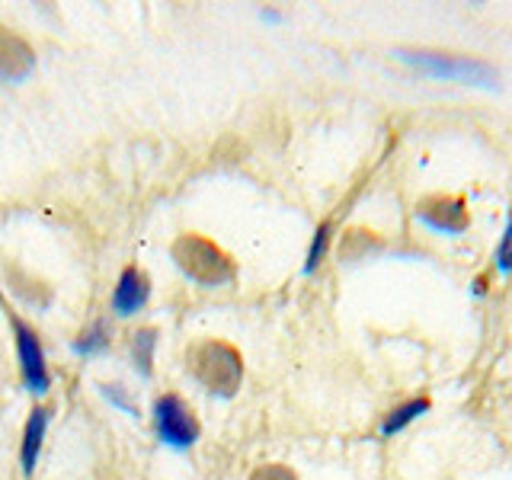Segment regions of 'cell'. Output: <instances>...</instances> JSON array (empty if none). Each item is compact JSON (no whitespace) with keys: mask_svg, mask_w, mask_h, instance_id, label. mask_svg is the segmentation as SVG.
<instances>
[{"mask_svg":"<svg viewBox=\"0 0 512 480\" xmlns=\"http://www.w3.org/2000/svg\"><path fill=\"white\" fill-rule=\"evenodd\" d=\"M154 429H157L160 442L170 448H189L202 432L192 407L176 394H160L154 400Z\"/></svg>","mask_w":512,"mask_h":480,"instance_id":"3","label":"cell"},{"mask_svg":"<svg viewBox=\"0 0 512 480\" xmlns=\"http://www.w3.org/2000/svg\"><path fill=\"white\" fill-rule=\"evenodd\" d=\"M429 410V400H410V404H404V407H397L388 420H384V436H391V432H397V429H404L410 420H416L420 413H426Z\"/></svg>","mask_w":512,"mask_h":480,"instance_id":"13","label":"cell"},{"mask_svg":"<svg viewBox=\"0 0 512 480\" xmlns=\"http://www.w3.org/2000/svg\"><path fill=\"white\" fill-rule=\"evenodd\" d=\"M7 285H10V292L16 298L32 304V308H48V304H52V288H48L42 279L29 276V272L20 269V266H10L7 269Z\"/></svg>","mask_w":512,"mask_h":480,"instance_id":"10","label":"cell"},{"mask_svg":"<svg viewBox=\"0 0 512 480\" xmlns=\"http://www.w3.org/2000/svg\"><path fill=\"white\" fill-rule=\"evenodd\" d=\"M496 263H500V269H512V221H509V228L503 234L500 250H496Z\"/></svg>","mask_w":512,"mask_h":480,"instance_id":"17","label":"cell"},{"mask_svg":"<svg viewBox=\"0 0 512 480\" xmlns=\"http://www.w3.org/2000/svg\"><path fill=\"white\" fill-rule=\"evenodd\" d=\"M148 298H151V279L144 276V269L125 266L116 282V292H112V311L119 317H132L148 304Z\"/></svg>","mask_w":512,"mask_h":480,"instance_id":"8","label":"cell"},{"mask_svg":"<svg viewBox=\"0 0 512 480\" xmlns=\"http://www.w3.org/2000/svg\"><path fill=\"white\" fill-rule=\"evenodd\" d=\"M0 304H4V298H0Z\"/></svg>","mask_w":512,"mask_h":480,"instance_id":"18","label":"cell"},{"mask_svg":"<svg viewBox=\"0 0 512 480\" xmlns=\"http://www.w3.org/2000/svg\"><path fill=\"white\" fill-rule=\"evenodd\" d=\"M189 368L208 394L234 397L244 381V359L224 340H202L189 349Z\"/></svg>","mask_w":512,"mask_h":480,"instance_id":"1","label":"cell"},{"mask_svg":"<svg viewBox=\"0 0 512 480\" xmlns=\"http://www.w3.org/2000/svg\"><path fill=\"white\" fill-rule=\"evenodd\" d=\"M327 244H330V224L324 221V224L317 228V234H314V244H311V250H308V263H304V269L314 272V269L320 266V260H324V253H327Z\"/></svg>","mask_w":512,"mask_h":480,"instance_id":"14","label":"cell"},{"mask_svg":"<svg viewBox=\"0 0 512 480\" xmlns=\"http://www.w3.org/2000/svg\"><path fill=\"white\" fill-rule=\"evenodd\" d=\"M250 480H298V474L292 468H285V464H260Z\"/></svg>","mask_w":512,"mask_h":480,"instance_id":"16","label":"cell"},{"mask_svg":"<svg viewBox=\"0 0 512 480\" xmlns=\"http://www.w3.org/2000/svg\"><path fill=\"white\" fill-rule=\"evenodd\" d=\"M7 308V304H4ZM10 327H13V336H16V359H20V372H23V384L29 394H45L52 378H48V365H45V349H42V340L39 333L32 330L26 320L16 317V311H4Z\"/></svg>","mask_w":512,"mask_h":480,"instance_id":"4","label":"cell"},{"mask_svg":"<svg viewBox=\"0 0 512 480\" xmlns=\"http://www.w3.org/2000/svg\"><path fill=\"white\" fill-rule=\"evenodd\" d=\"M109 346V324L106 320H93V324L74 340V352L77 356H96Z\"/></svg>","mask_w":512,"mask_h":480,"instance_id":"12","label":"cell"},{"mask_svg":"<svg viewBox=\"0 0 512 480\" xmlns=\"http://www.w3.org/2000/svg\"><path fill=\"white\" fill-rule=\"evenodd\" d=\"M416 212H420V218L429 224V228L445 231V234H458L471 224L468 205H464L461 196H426Z\"/></svg>","mask_w":512,"mask_h":480,"instance_id":"7","label":"cell"},{"mask_svg":"<svg viewBox=\"0 0 512 480\" xmlns=\"http://www.w3.org/2000/svg\"><path fill=\"white\" fill-rule=\"evenodd\" d=\"M404 61L439 80H464V84H493V68L484 61L461 58V55H439V52H404Z\"/></svg>","mask_w":512,"mask_h":480,"instance_id":"5","label":"cell"},{"mask_svg":"<svg viewBox=\"0 0 512 480\" xmlns=\"http://www.w3.org/2000/svg\"><path fill=\"white\" fill-rule=\"evenodd\" d=\"M100 391H103V397L109 400V404H116L122 413L138 416V404H135V400H128V394H125L122 384H116V381H112V384H100Z\"/></svg>","mask_w":512,"mask_h":480,"instance_id":"15","label":"cell"},{"mask_svg":"<svg viewBox=\"0 0 512 480\" xmlns=\"http://www.w3.org/2000/svg\"><path fill=\"white\" fill-rule=\"evenodd\" d=\"M173 263L180 266V272L186 279L199 282V285H224L234 279V260L224 253L215 240H208L202 234H183L173 240L170 247Z\"/></svg>","mask_w":512,"mask_h":480,"instance_id":"2","label":"cell"},{"mask_svg":"<svg viewBox=\"0 0 512 480\" xmlns=\"http://www.w3.org/2000/svg\"><path fill=\"white\" fill-rule=\"evenodd\" d=\"M48 420H52V410L48 407H32L29 420L23 426V445H20V464H23V474L36 471V461L42 452V442H45V429Z\"/></svg>","mask_w":512,"mask_h":480,"instance_id":"9","label":"cell"},{"mask_svg":"<svg viewBox=\"0 0 512 480\" xmlns=\"http://www.w3.org/2000/svg\"><path fill=\"white\" fill-rule=\"evenodd\" d=\"M154 349H157V330H154V327L138 330V333H135V340H132V365L138 368V375H141V378H151Z\"/></svg>","mask_w":512,"mask_h":480,"instance_id":"11","label":"cell"},{"mask_svg":"<svg viewBox=\"0 0 512 480\" xmlns=\"http://www.w3.org/2000/svg\"><path fill=\"white\" fill-rule=\"evenodd\" d=\"M32 68H36V52H32V45L20 36V32L0 26V80L20 84V80H26L32 74Z\"/></svg>","mask_w":512,"mask_h":480,"instance_id":"6","label":"cell"}]
</instances>
